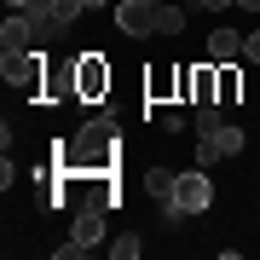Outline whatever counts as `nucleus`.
Segmentation results:
<instances>
[{"instance_id": "obj_1", "label": "nucleus", "mask_w": 260, "mask_h": 260, "mask_svg": "<svg viewBox=\"0 0 260 260\" xmlns=\"http://www.w3.org/2000/svg\"><path fill=\"white\" fill-rule=\"evenodd\" d=\"M58 168H75V174H99L104 162L116 156V121H87L70 145H52Z\"/></svg>"}, {"instance_id": "obj_2", "label": "nucleus", "mask_w": 260, "mask_h": 260, "mask_svg": "<svg viewBox=\"0 0 260 260\" xmlns=\"http://www.w3.org/2000/svg\"><path fill=\"white\" fill-rule=\"evenodd\" d=\"M75 93H81V58H47L41 99H47V104H70Z\"/></svg>"}, {"instance_id": "obj_3", "label": "nucleus", "mask_w": 260, "mask_h": 260, "mask_svg": "<svg viewBox=\"0 0 260 260\" xmlns=\"http://www.w3.org/2000/svg\"><path fill=\"white\" fill-rule=\"evenodd\" d=\"M179 214H203L214 203V179H208V168H191V174H174V197H168Z\"/></svg>"}, {"instance_id": "obj_4", "label": "nucleus", "mask_w": 260, "mask_h": 260, "mask_svg": "<svg viewBox=\"0 0 260 260\" xmlns=\"http://www.w3.org/2000/svg\"><path fill=\"white\" fill-rule=\"evenodd\" d=\"M110 99V64H104V52H81V93L75 104H104Z\"/></svg>"}, {"instance_id": "obj_5", "label": "nucleus", "mask_w": 260, "mask_h": 260, "mask_svg": "<svg viewBox=\"0 0 260 260\" xmlns=\"http://www.w3.org/2000/svg\"><path fill=\"white\" fill-rule=\"evenodd\" d=\"M116 29H121V35H133V41H139V35H156V6H150V0H116Z\"/></svg>"}, {"instance_id": "obj_6", "label": "nucleus", "mask_w": 260, "mask_h": 260, "mask_svg": "<svg viewBox=\"0 0 260 260\" xmlns=\"http://www.w3.org/2000/svg\"><path fill=\"white\" fill-rule=\"evenodd\" d=\"M243 47H249V35H243V29H214V35H208V58H214V64H237V58H243Z\"/></svg>"}, {"instance_id": "obj_7", "label": "nucleus", "mask_w": 260, "mask_h": 260, "mask_svg": "<svg viewBox=\"0 0 260 260\" xmlns=\"http://www.w3.org/2000/svg\"><path fill=\"white\" fill-rule=\"evenodd\" d=\"M191 104H220V64H191Z\"/></svg>"}, {"instance_id": "obj_8", "label": "nucleus", "mask_w": 260, "mask_h": 260, "mask_svg": "<svg viewBox=\"0 0 260 260\" xmlns=\"http://www.w3.org/2000/svg\"><path fill=\"white\" fill-rule=\"evenodd\" d=\"M0 47H6V52H29V47H35V23H29L23 12H12V18L0 23Z\"/></svg>"}, {"instance_id": "obj_9", "label": "nucleus", "mask_w": 260, "mask_h": 260, "mask_svg": "<svg viewBox=\"0 0 260 260\" xmlns=\"http://www.w3.org/2000/svg\"><path fill=\"white\" fill-rule=\"evenodd\" d=\"M75 243H81V249H99L104 243V208H81L75 214V232H70Z\"/></svg>"}, {"instance_id": "obj_10", "label": "nucleus", "mask_w": 260, "mask_h": 260, "mask_svg": "<svg viewBox=\"0 0 260 260\" xmlns=\"http://www.w3.org/2000/svg\"><path fill=\"white\" fill-rule=\"evenodd\" d=\"M23 18H29V23H35V47H41V41H52V35H64V29H58V23H52V6H47V0H35V6H29V12H23Z\"/></svg>"}, {"instance_id": "obj_11", "label": "nucleus", "mask_w": 260, "mask_h": 260, "mask_svg": "<svg viewBox=\"0 0 260 260\" xmlns=\"http://www.w3.org/2000/svg\"><path fill=\"white\" fill-rule=\"evenodd\" d=\"M145 93H150V104H162L168 93H179V70H150L145 75Z\"/></svg>"}, {"instance_id": "obj_12", "label": "nucleus", "mask_w": 260, "mask_h": 260, "mask_svg": "<svg viewBox=\"0 0 260 260\" xmlns=\"http://www.w3.org/2000/svg\"><path fill=\"white\" fill-rule=\"evenodd\" d=\"M237 99H243V70L220 64V104H237Z\"/></svg>"}, {"instance_id": "obj_13", "label": "nucleus", "mask_w": 260, "mask_h": 260, "mask_svg": "<svg viewBox=\"0 0 260 260\" xmlns=\"http://www.w3.org/2000/svg\"><path fill=\"white\" fill-rule=\"evenodd\" d=\"M156 35H185V12L179 6H156Z\"/></svg>"}, {"instance_id": "obj_14", "label": "nucleus", "mask_w": 260, "mask_h": 260, "mask_svg": "<svg viewBox=\"0 0 260 260\" xmlns=\"http://www.w3.org/2000/svg\"><path fill=\"white\" fill-rule=\"evenodd\" d=\"M145 191L156 197V203H168V197H174V174H168V168H150V174H145Z\"/></svg>"}, {"instance_id": "obj_15", "label": "nucleus", "mask_w": 260, "mask_h": 260, "mask_svg": "<svg viewBox=\"0 0 260 260\" xmlns=\"http://www.w3.org/2000/svg\"><path fill=\"white\" fill-rule=\"evenodd\" d=\"M220 104H197V139H208V133H220Z\"/></svg>"}, {"instance_id": "obj_16", "label": "nucleus", "mask_w": 260, "mask_h": 260, "mask_svg": "<svg viewBox=\"0 0 260 260\" xmlns=\"http://www.w3.org/2000/svg\"><path fill=\"white\" fill-rule=\"evenodd\" d=\"M208 139L220 145V156H237V150H243V127H232V121H225L220 133H208Z\"/></svg>"}, {"instance_id": "obj_17", "label": "nucleus", "mask_w": 260, "mask_h": 260, "mask_svg": "<svg viewBox=\"0 0 260 260\" xmlns=\"http://www.w3.org/2000/svg\"><path fill=\"white\" fill-rule=\"evenodd\" d=\"M110 254H116V260H139V254H145V243H139V237H116V243H110Z\"/></svg>"}, {"instance_id": "obj_18", "label": "nucleus", "mask_w": 260, "mask_h": 260, "mask_svg": "<svg viewBox=\"0 0 260 260\" xmlns=\"http://www.w3.org/2000/svg\"><path fill=\"white\" fill-rule=\"evenodd\" d=\"M214 162H225L220 145H214V139H197V168H214Z\"/></svg>"}, {"instance_id": "obj_19", "label": "nucleus", "mask_w": 260, "mask_h": 260, "mask_svg": "<svg viewBox=\"0 0 260 260\" xmlns=\"http://www.w3.org/2000/svg\"><path fill=\"white\" fill-rule=\"evenodd\" d=\"M243 58H254V64H260V29L249 35V47H243Z\"/></svg>"}, {"instance_id": "obj_20", "label": "nucleus", "mask_w": 260, "mask_h": 260, "mask_svg": "<svg viewBox=\"0 0 260 260\" xmlns=\"http://www.w3.org/2000/svg\"><path fill=\"white\" fill-rule=\"evenodd\" d=\"M203 12H225V6H237V0H197Z\"/></svg>"}, {"instance_id": "obj_21", "label": "nucleus", "mask_w": 260, "mask_h": 260, "mask_svg": "<svg viewBox=\"0 0 260 260\" xmlns=\"http://www.w3.org/2000/svg\"><path fill=\"white\" fill-rule=\"evenodd\" d=\"M6 6H12V12H29V6H35V0H6Z\"/></svg>"}, {"instance_id": "obj_22", "label": "nucleus", "mask_w": 260, "mask_h": 260, "mask_svg": "<svg viewBox=\"0 0 260 260\" xmlns=\"http://www.w3.org/2000/svg\"><path fill=\"white\" fill-rule=\"evenodd\" d=\"M237 6H243V12H260V0H237Z\"/></svg>"}, {"instance_id": "obj_23", "label": "nucleus", "mask_w": 260, "mask_h": 260, "mask_svg": "<svg viewBox=\"0 0 260 260\" xmlns=\"http://www.w3.org/2000/svg\"><path fill=\"white\" fill-rule=\"evenodd\" d=\"M87 6H110V0H87Z\"/></svg>"}, {"instance_id": "obj_24", "label": "nucleus", "mask_w": 260, "mask_h": 260, "mask_svg": "<svg viewBox=\"0 0 260 260\" xmlns=\"http://www.w3.org/2000/svg\"><path fill=\"white\" fill-rule=\"evenodd\" d=\"M150 6H168V0H150Z\"/></svg>"}]
</instances>
